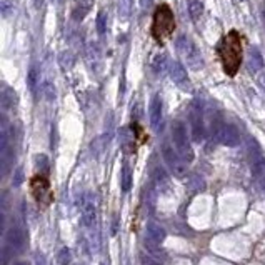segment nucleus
Returning <instances> with one entry per match:
<instances>
[{
	"label": "nucleus",
	"instance_id": "f257e3e1",
	"mask_svg": "<svg viewBox=\"0 0 265 265\" xmlns=\"http://www.w3.org/2000/svg\"><path fill=\"white\" fill-rule=\"evenodd\" d=\"M220 57L224 70L228 75H235L240 65V40L235 32H230L220 45Z\"/></svg>",
	"mask_w": 265,
	"mask_h": 265
},
{
	"label": "nucleus",
	"instance_id": "f03ea898",
	"mask_svg": "<svg viewBox=\"0 0 265 265\" xmlns=\"http://www.w3.org/2000/svg\"><path fill=\"white\" fill-rule=\"evenodd\" d=\"M175 49L180 58L184 60L185 65L190 70H202L203 69V58L200 50L197 49L195 42L189 39L187 35H179L175 40Z\"/></svg>",
	"mask_w": 265,
	"mask_h": 265
},
{
	"label": "nucleus",
	"instance_id": "7ed1b4c3",
	"mask_svg": "<svg viewBox=\"0 0 265 265\" xmlns=\"http://www.w3.org/2000/svg\"><path fill=\"white\" fill-rule=\"evenodd\" d=\"M172 140H173V145H175V150L180 154V157H182L187 164H190V162L194 160V149H192L189 132H187L185 125L180 122V120L172 122Z\"/></svg>",
	"mask_w": 265,
	"mask_h": 265
},
{
	"label": "nucleus",
	"instance_id": "20e7f679",
	"mask_svg": "<svg viewBox=\"0 0 265 265\" xmlns=\"http://www.w3.org/2000/svg\"><path fill=\"white\" fill-rule=\"evenodd\" d=\"M173 25H175V23H173V15L170 9H168L167 5H160L154 17V25H152L154 37L157 40H164L172 34Z\"/></svg>",
	"mask_w": 265,
	"mask_h": 265
},
{
	"label": "nucleus",
	"instance_id": "39448f33",
	"mask_svg": "<svg viewBox=\"0 0 265 265\" xmlns=\"http://www.w3.org/2000/svg\"><path fill=\"white\" fill-rule=\"evenodd\" d=\"M189 122H190V132L192 138L200 143L205 138V122H203V108L200 100H194L189 107Z\"/></svg>",
	"mask_w": 265,
	"mask_h": 265
},
{
	"label": "nucleus",
	"instance_id": "423d86ee",
	"mask_svg": "<svg viewBox=\"0 0 265 265\" xmlns=\"http://www.w3.org/2000/svg\"><path fill=\"white\" fill-rule=\"evenodd\" d=\"M162 157H164L167 167L170 168V172L175 177H184L187 173V162L180 157V154L175 149H172L170 143L164 142L162 143Z\"/></svg>",
	"mask_w": 265,
	"mask_h": 265
},
{
	"label": "nucleus",
	"instance_id": "0eeeda50",
	"mask_svg": "<svg viewBox=\"0 0 265 265\" xmlns=\"http://www.w3.org/2000/svg\"><path fill=\"white\" fill-rule=\"evenodd\" d=\"M168 74H170V79L180 90H184V92H192V82L189 79V75H187V70L184 69L182 64L172 62L170 69H168Z\"/></svg>",
	"mask_w": 265,
	"mask_h": 265
},
{
	"label": "nucleus",
	"instance_id": "6e6552de",
	"mask_svg": "<svg viewBox=\"0 0 265 265\" xmlns=\"http://www.w3.org/2000/svg\"><path fill=\"white\" fill-rule=\"evenodd\" d=\"M149 115H150V124L152 129L160 132L164 127V104H162L160 95H154L149 105Z\"/></svg>",
	"mask_w": 265,
	"mask_h": 265
},
{
	"label": "nucleus",
	"instance_id": "1a4fd4ad",
	"mask_svg": "<svg viewBox=\"0 0 265 265\" xmlns=\"http://www.w3.org/2000/svg\"><path fill=\"white\" fill-rule=\"evenodd\" d=\"M217 142L222 143V145H225V147H237L240 143V134H239L235 125L224 124V127H222V130H220Z\"/></svg>",
	"mask_w": 265,
	"mask_h": 265
},
{
	"label": "nucleus",
	"instance_id": "9d476101",
	"mask_svg": "<svg viewBox=\"0 0 265 265\" xmlns=\"http://www.w3.org/2000/svg\"><path fill=\"white\" fill-rule=\"evenodd\" d=\"M23 244H25V235H23L22 228L10 227L7 230V235H5V245H7L14 254H17V252L22 250Z\"/></svg>",
	"mask_w": 265,
	"mask_h": 265
},
{
	"label": "nucleus",
	"instance_id": "9b49d317",
	"mask_svg": "<svg viewBox=\"0 0 265 265\" xmlns=\"http://www.w3.org/2000/svg\"><path fill=\"white\" fill-rule=\"evenodd\" d=\"M80 210H82V217H83V222H85V225L87 227H94L95 220H97V210H95L94 197H90V194L80 198Z\"/></svg>",
	"mask_w": 265,
	"mask_h": 265
},
{
	"label": "nucleus",
	"instance_id": "f8f14e48",
	"mask_svg": "<svg viewBox=\"0 0 265 265\" xmlns=\"http://www.w3.org/2000/svg\"><path fill=\"white\" fill-rule=\"evenodd\" d=\"M94 7V0H77L72 10V20L74 22H82L89 15V12Z\"/></svg>",
	"mask_w": 265,
	"mask_h": 265
},
{
	"label": "nucleus",
	"instance_id": "ddd939ff",
	"mask_svg": "<svg viewBox=\"0 0 265 265\" xmlns=\"http://www.w3.org/2000/svg\"><path fill=\"white\" fill-rule=\"evenodd\" d=\"M247 69H249L250 74H257L258 70L263 69V57L257 47H252L249 52V57H247Z\"/></svg>",
	"mask_w": 265,
	"mask_h": 265
},
{
	"label": "nucleus",
	"instance_id": "4468645a",
	"mask_svg": "<svg viewBox=\"0 0 265 265\" xmlns=\"http://www.w3.org/2000/svg\"><path fill=\"white\" fill-rule=\"evenodd\" d=\"M167 237V232L165 228L162 227L160 224H157V222H149L147 224V239L154 240V242L157 244H162Z\"/></svg>",
	"mask_w": 265,
	"mask_h": 265
},
{
	"label": "nucleus",
	"instance_id": "2eb2a0df",
	"mask_svg": "<svg viewBox=\"0 0 265 265\" xmlns=\"http://www.w3.org/2000/svg\"><path fill=\"white\" fill-rule=\"evenodd\" d=\"M19 102V97H17V92L12 87L4 85L2 87V108L7 110V108H14Z\"/></svg>",
	"mask_w": 265,
	"mask_h": 265
},
{
	"label": "nucleus",
	"instance_id": "dca6fc26",
	"mask_svg": "<svg viewBox=\"0 0 265 265\" xmlns=\"http://www.w3.org/2000/svg\"><path fill=\"white\" fill-rule=\"evenodd\" d=\"M159 245H160V244L154 242V240H150V239H145V240H143V249L147 250V254H149L150 257L157 258V260H160V262H164L167 255H165V252L162 250Z\"/></svg>",
	"mask_w": 265,
	"mask_h": 265
},
{
	"label": "nucleus",
	"instance_id": "f3484780",
	"mask_svg": "<svg viewBox=\"0 0 265 265\" xmlns=\"http://www.w3.org/2000/svg\"><path fill=\"white\" fill-rule=\"evenodd\" d=\"M224 119H222L220 112L219 110H212V113H210V135H212L215 140L219 138V134L222 127H224Z\"/></svg>",
	"mask_w": 265,
	"mask_h": 265
},
{
	"label": "nucleus",
	"instance_id": "a211bd4d",
	"mask_svg": "<svg viewBox=\"0 0 265 265\" xmlns=\"http://www.w3.org/2000/svg\"><path fill=\"white\" fill-rule=\"evenodd\" d=\"M150 175H152V180L159 187L160 185H167L168 184V173L165 172V168L162 167L160 164H154L152 170H150Z\"/></svg>",
	"mask_w": 265,
	"mask_h": 265
},
{
	"label": "nucleus",
	"instance_id": "6ab92c4d",
	"mask_svg": "<svg viewBox=\"0 0 265 265\" xmlns=\"http://www.w3.org/2000/svg\"><path fill=\"white\" fill-rule=\"evenodd\" d=\"M187 5H189V14L194 20H198L203 14V0H187Z\"/></svg>",
	"mask_w": 265,
	"mask_h": 265
},
{
	"label": "nucleus",
	"instance_id": "aec40b11",
	"mask_svg": "<svg viewBox=\"0 0 265 265\" xmlns=\"http://www.w3.org/2000/svg\"><path fill=\"white\" fill-rule=\"evenodd\" d=\"M39 77H40V72H39V67L37 65H30L28 69V75H27V82H28V89L30 92H35V89L39 85Z\"/></svg>",
	"mask_w": 265,
	"mask_h": 265
},
{
	"label": "nucleus",
	"instance_id": "412c9836",
	"mask_svg": "<svg viewBox=\"0 0 265 265\" xmlns=\"http://www.w3.org/2000/svg\"><path fill=\"white\" fill-rule=\"evenodd\" d=\"M165 69H167V55L165 53H157L152 60V70L157 75H160Z\"/></svg>",
	"mask_w": 265,
	"mask_h": 265
},
{
	"label": "nucleus",
	"instance_id": "4be33fe9",
	"mask_svg": "<svg viewBox=\"0 0 265 265\" xmlns=\"http://www.w3.org/2000/svg\"><path fill=\"white\" fill-rule=\"evenodd\" d=\"M85 55H87V60H89V62H90V60H92V65L100 58V47L97 45V42H90V44L87 45Z\"/></svg>",
	"mask_w": 265,
	"mask_h": 265
},
{
	"label": "nucleus",
	"instance_id": "5701e85b",
	"mask_svg": "<svg viewBox=\"0 0 265 265\" xmlns=\"http://www.w3.org/2000/svg\"><path fill=\"white\" fill-rule=\"evenodd\" d=\"M132 189V168L129 164H124L122 167V190L129 192Z\"/></svg>",
	"mask_w": 265,
	"mask_h": 265
},
{
	"label": "nucleus",
	"instance_id": "b1692460",
	"mask_svg": "<svg viewBox=\"0 0 265 265\" xmlns=\"http://www.w3.org/2000/svg\"><path fill=\"white\" fill-rule=\"evenodd\" d=\"M35 165H37V168L42 173H44V175L49 173L50 164H49V159H47V155H44V154L37 155V157H35Z\"/></svg>",
	"mask_w": 265,
	"mask_h": 265
},
{
	"label": "nucleus",
	"instance_id": "393cba45",
	"mask_svg": "<svg viewBox=\"0 0 265 265\" xmlns=\"http://www.w3.org/2000/svg\"><path fill=\"white\" fill-rule=\"evenodd\" d=\"M97 34L100 37H104L107 34V14L105 12H99V15H97Z\"/></svg>",
	"mask_w": 265,
	"mask_h": 265
},
{
	"label": "nucleus",
	"instance_id": "a878e982",
	"mask_svg": "<svg viewBox=\"0 0 265 265\" xmlns=\"http://www.w3.org/2000/svg\"><path fill=\"white\" fill-rule=\"evenodd\" d=\"M58 62H60V67L64 70H70L72 65H74V57H72L69 52H62L58 57Z\"/></svg>",
	"mask_w": 265,
	"mask_h": 265
},
{
	"label": "nucleus",
	"instance_id": "bb28decb",
	"mask_svg": "<svg viewBox=\"0 0 265 265\" xmlns=\"http://www.w3.org/2000/svg\"><path fill=\"white\" fill-rule=\"evenodd\" d=\"M57 262H58V265H72V254H70V250L67 249V247L58 252Z\"/></svg>",
	"mask_w": 265,
	"mask_h": 265
},
{
	"label": "nucleus",
	"instance_id": "cd10ccee",
	"mask_svg": "<svg viewBox=\"0 0 265 265\" xmlns=\"http://www.w3.org/2000/svg\"><path fill=\"white\" fill-rule=\"evenodd\" d=\"M189 185L192 187V190H203L205 189V184H203V179L198 175H192Z\"/></svg>",
	"mask_w": 265,
	"mask_h": 265
},
{
	"label": "nucleus",
	"instance_id": "c85d7f7f",
	"mask_svg": "<svg viewBox=\"0 0 265 265\" xmlns=\"http://www.w3.org/2000/svg\"><path fill=\"white\" fill-rule=\"evenodd\" d=\"M44 95L49 102L55 100V87H53V83H50V82L44 83Z\"/></svg>",
	"mask_w": 265,
	"mask_h": 265
},
{
	"label": "nucleus",
	"instance_id": "c756f323",
	"mask_svg": "<svg viewBox=\"0 0 265 265\" xmlns=\"http://www.w3.org/2000/svg\"><path fill=\"white\" fill-rule=\"evenodd\" d=\"M140 265H164V262H160L157 260V258H154V257H145V255H142L140 257Z\"/></svg>",
	"mask_w": 265,
	"mask_h": 265
},
{
	"label": "nucleus",
	"instance_id": "7c9ffc66",
	"mask_svg": "<svg viewBox=\"0 0 265 265\" xmlns=\"http://www.w3.org/2000/svg\"><path fill=\"white\" fill-rule=\"evenodd\" d=\"M12 255H14V252H12L7 245H5L4 249H2V265H7L9 260L12 258Z\"/></svg>",
	"mask_w": 265,
	"mask_h": 265
},
{
	"label": "nucleus",
	"instance_id": "2f4dec72",
	"mask_svg": "<svg viewBox=\"0 0 265 265\" xmlns=\"http://www.w3.org/2000/svg\"><path fill=\"white\" fill-rule=\"evenodd\" d=\"M22 182H23V170L19 167V168H17V170H15V175H14V185H15V187H19Z\"/></svg>",
	"mask_w": 265,
	"mask_h": 265
},
{
	"label": "nucleus",
	"instance_id": "473e14b6",
	"mask_svg": "<svg viewBox=\"0 0 265 265\" xmlns=\"http://www.w3.org/2000/svg\"><path fill=\"white\" fill-rule=\"evenodd\" d=\"M35 265H47L45 257H44V254H40V252L35 254Z\"/></svg>",
	"mask_w": 265,
	"mask_h": 265
},
{
	"label": "nucleus",
	"instance_id": "72a5a7b5",
	"mask_svg": "<svg viewBox=\"0 0 265 265\" xmlns=\"http://www.w3.org/2000/svg\"><path fill=\"white\" fill-rule=\"evenodd\" d=\"M140 7L142 9H149V7H152V4H154V0H140Z\"/></svg>",
	"mask_w": 265,
	"mask_h": 265
},
{
	"label": "nucleus",
	"instance_id": "f704fd0d",
	"mask_svg": "<svg viewBox=\"0 0 265 265\" xmlns=\"http://www.w3.org/2000/svg\"><path fill=\"white\" fill-rule=\"evenodd\" d=\"M260 85H262V89L265 90V75L260 77Z\"/></svg>",
	"mask_w": 265,
	"mask_h": 265
},
{
	"label": "nucleus",
	"instance_id": "c9c22d12",
	"mask_svg": "<svg viewBox=\"0 0 265 265\" xmlns=\"http://www.w3.org/2000/svg\"><path fill=\"white\" fill-rule=\"evenodd\" d=\"M42 4H44V0H35V5H37V7H42Z\"/></svg>",
	"mask_w": 265,
	"mask_h": 265
},
{
	"label": "nucleus",
	"instance_id": "e433bc0d",
	"mask_svg": "<svg viewBox=\"0 0 265 265\" xmlns=\"http://www.w3.org/2000/svg\"><path fill=\"white\" fill-rule=\"evenodd\" d=\"M14 265H27V263L25 262H15Z\"/></svg>",
	"mask_w": 265,
	"mask_h": 265
},
{
	"label": "nucleus",
	"instance_id": "4c0bfd02",
	"mask_svg": "<svg viewBox=\"0 0 265 265\" xmlns=\"http://www.w3.org/2000/svg\"><path fill=\"white\" fill-rule=\"evenodd\" d=\"M52 2H53V4H55V2H58V0H52Z\"/></svg>",
	"mask_w": 265,
	"mask_h": 265
}]
</instances>
